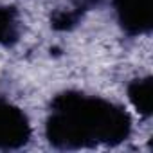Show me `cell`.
Here are the masks:
<instances>
[{
    "instance_id": "obj_4",
    "label": "cell",
    "mask_w": 153,
    "mask_h": 153,
    "mask_svg": "<svg viewBox=\"0 0 153 153\" xmlns=\"http://www.w3.org/2000/svg\"><path fill=\"white\" fill-rule=\"evenodd\" d=\"M128 99L133 105V108L142 115L149 117L153 108V83L151 78L133 79L128 85Z\"/></svg>"
},
{
    "instance_id": "obj_3",
    "label": "cell",
    "mask_w": 153,
    "mask_h": 153,
    "mask_svg": "<svg viewBox=\"0 0 153 153\" xmlns=\"http://www.w3.org/2000/svg\"><path fill=\"white\" fill-rule=\"evenodd\" d=\"M99 2V0H97ZM119 25L130 36L144 34L153 25V0H112Z\"/></svg>"
},
{
    "instance_id": "obj_1",
    "label": "cell",
    "mask_w": 153,
    "mask_h": 153,
    "mask_svg": "<svg viewBox=\"0 0 153 153\" xmlns=\"http://www.w3.org/2000/svg\"><path fill=\"white\" fill-rule=\"evenodd\" d=\"M130 133L131 119L128 112L105 97L68 90L51 101L45 137L56 149L117 146Z\"/></svg>"
},
{
    "instance_id": "obj_5",
    "label": "cell",
    "mask_w": 153,
    "mask_h": 153,
    "mask_svg": "<svg viewBox=\"0 0 153 153\" xmlns=\"http://www.w3.org/2000/svg\"><path fill=\"white\" fill-rule=\"evenodd\" d=\"M20 36L18 11L13 6H0V45H13Z\"/></svg>"
},
{
    "instance_id": "obj_2",
    "label": "cell",
    "mask_w": 153,
    "mask_h": 153,
    "mask_svg": "<svg viewBox=\"0 0 153 153\" xmlns=\"http://www.w3.org/2000/svg\"><path fill=\"white\" fill-rule=\"evenodd\" d=\"M31 123L22 108L0 97V151L24 148L31 139Z\"/></svg>"
}]
</instances>
